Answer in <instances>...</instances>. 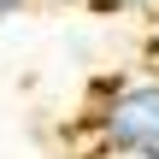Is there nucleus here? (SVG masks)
<instances>
[{
  "mask_svg": "<svg viewBox=\"0 0 159 159\" xmlns=\"http://www.w3.org/2000/svg\"><path fill=\"white\" fill-rule=\"evenodd\" d=\"M89 130H94V148H100L106 159L159 148V77L106 83L100 100L89 106Z\"/></svg>",
  "mask_w": 159,
  "mask_h": 159,
  "instance_id": "obj_1",
  "label": "nucleus"
},
{
  "mask_svg": "<svg viewBox=\"0 0 159 159\" xmlns=\"http://www.w3.org/2000/svg\"><path fill=\"white\" fill-rule=\"evenodd\" d=\"M94 12H159V0H89Z\"/></svg>",
  "mask_w": 159,
  "mask_h": 159,
  "instance_id": "obj_2",
  "label": "nucleus"
},
{
  "mask_svg": "<svg viewBox=\"0 0 159 159\" xmlns=\"http://www.w3.org/2000/svg\"><path fill=\"white\" fill-rule=\"evenodd\" d=\"M24 6H30V0H0V24H6V18H18Z\"/></svg>",
  "mask_w": 159,
  "mask_h": 159,
  "instance_id": "obj_3",
  "label": "nucleus"
},
{
  "mask_svg": "<svg viewBox=\"0 0 159 159\" xmlns=\"http://www.w3.org/2000/svg\"><path fill=\"white\" fill-rule=\"evenodd\" d=\"M124 159H159V148H148V153H124Z\"/></svg>",
  "mask_w": 159,
  "mask_h": 159,
  "instance_id": "obj_4",
  "label": "nucleus"
},
{
  "mask_svg": "<svg viewBox=\"0 0 159 159\" xmlns=\"http://www.w3.org/2000/svg\"><path fill=\"white\" fill-rule=\"evenodd\" d=\"M53 6H89V0H53Z\"/></svg>",
  "mask_w": 159,
  "mask_h": 159,
  "instance_id": "obj_5",
  "label": "nucleus"
}]
</instances>
